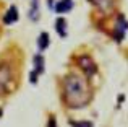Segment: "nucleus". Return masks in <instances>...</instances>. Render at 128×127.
I'll return each mask as SVG.
<instances>
[{"label":"nucleus","instance_id":"f03ea898","mask_svg":"<svg viewBox=\"0 0 128 127\" xmlns=\"http://www.w3.org/2000/svg\"><path fill=\"white\" fill-rule=\"evenodd\" d=\"M13 82V70L8 64H0V95L10 90Z\"/></svg>","mask_w":128,"mask_h":127},{"label":"nucleus","instance_id":"ddd939ff","mask_svg":"<svg viewBox=\"0 0 128 127\" xmlns=\"http://www.w3.org/2000/svg\"><path fill=\"white\" fill-rule=\"evenodd\" d=\"M49 127H57V125H55V121H54V119H50V121H49Z\"/></svg>","mask_w":128,"mask_h":127},{"label":"nucleus","instance_id":"423d86ee","mask_svg":"<svg viewBox=\"0 0 128 127\" xmlns=\"http://www.w3.org/2000/svg\"><path fill=\"white\" fill-rule=\"evenodd\" d=\"M15 21H18V10H16V7H10L6 10L5 16H3V23L5 25H13Z\"/></svg>","mask_w":128,"mask_h":127},{"label":"nucleus","instance_id":"6e6552de","mask_svg":"<svg viewBox=\"0 0 128 127\" xmlns=\"http://www.w3.org/2000/svg\"><path fill=\"white\" fill-rule=\"evenodd\" d=\"M91 2H92L99 10H102V12H110V10L114 8L112 0H91Z\"/></svg>","mask_w":128,"mask_h":127},{"label":"nucleus","instance_id":"9d476101","mask_svg":"<svg viewBox=\"0 0 128 127\" xmlns=\"http://www.w3.org/2000/svg\"><path fill=\"white\" fill-rule=\"evenodd\" d=\"M55 29H57V33H58L62 38H65V36H66V21H65L63 18L57 20V23H55Z\"/></svg>","mask_w":128,"mask_h":127},{"label":"nucleus","instance_id":"f257e3e1","mask_svg":"<svg viewBox=\"0 0 128 127\" xmlns=\"http://www.w3.org/2000/svg\"><path fill=\"white\" fill-rule=\"evenodd\" d=\"M92 91L83 77L70 73L63 78V98L70 108H83L89 103Z\"/></svg>","mask_w":128,"mask_h":127},{"label":"nucleus","instance_id":"20e7f679","mask_svg":"<svg viewBox=\"0 0 128 127\" xmlns=\"http://www.w3.org/2000/svg\"><path fill=\"white\" fill-rule=\"evenodd\" d=\"M34 65H36V69H34V72L31 73V77H29L31 83L38 82V77L44 72V59L41 57V55H36V57H34Z\"/></svg>","mask_w":128,"mask_h":127},{"label":"nucleus","instance_id":"0eeeda50","mask_svg":"<svg viewBox=\"0 0 128 127\" xmlns=\"http://www.w3.org/2000/svg\"><path fill=\"white\" fill-rule=\"evenodd\" d=\"M73 8V0H60L55 5V12L57 13H66Z\"/></svg>","mask_w":128,"mask_h":127},{"label":"nucleus","instance_id":"1a4fd4ad","mask_svg":"<svg viewBox=\"0 0 128 127\" xmlns=\"http://www.w3.org/2000/svg\"><path fill=\"white\" fill-rule=\"evenodd\" d=\"M29 18H31L32 21H38V20H39V0H31Z\"/></svg>","mask_w":128,"mask_h":127},{"label":"nucleus","instance_id":"39448f33","mask_svg":"<svg viewBox=\"0 0 128 127\" xmlns=\"http://www.w3.org/2000/svg\"><path fill=\"white\" fill-rule=\"evenodd\" d=\"M115 39L117 41H122L126 34V23H125V16L118 15V20H117V29H115Z\"/></svg>","mask_w":128,"mask_h":127},{"label":"nucleus","instance_id":"9b49d317","mask_svg":"<svg viewBox=\"0 0 128 127\" xmlns=\"http://www.w3.org/2000/svg\"><path fill=\"white\" fill-rule=\"evenodd\" d=\"M49 34L47 33H42L41 36H39V41H38V46H39V51H46L47 46H49Z\"/></svg>","mask_w":128,"mask_h":127},{"label":"nucleus","instance_id":"7ed1b4c3","mask_svg":"<svg viewBox=\"0 0 128 127\" xmlns=\"http://www.w3.org/2000/svg\"><path fill=\"white\" fill-rule=\"evenodd\" d=\"M80 67H81L83 72L86 73V77H92L94 73L97 72L96 62H92V59L88 57V55H83V57H80Z\"/></svg>","mask_w":128,"mask_h":127},{"label":"nucleus","instance_id":"4468645a","mask_svg":"<svg viewBox=\"0 0 128 127\" xmlns=\"http://www.w3.org/2000/svg\"><path fill=\"white\" fill-rule=\"evenodd\" d=\"M0 117H2V109H0Z\"/></svg>","mask_w":128,"mask_h":127},{"label":"nucleus","instance_id":"f8f14e48","mask_svg":"<svg viewBox=\"0 0 128 127\" xmlns=\"http://www.w3.org/2000/svg\"><path fill=\"white\" fill-rule=\"evenodd\" d=\"M73 125H76V127H92V124L91 122H73Z\"/></svg>","mask_w":128,"mask_h":127}]
</instances>
